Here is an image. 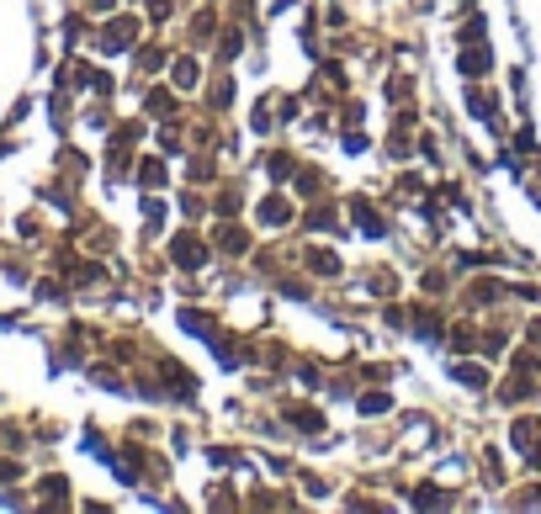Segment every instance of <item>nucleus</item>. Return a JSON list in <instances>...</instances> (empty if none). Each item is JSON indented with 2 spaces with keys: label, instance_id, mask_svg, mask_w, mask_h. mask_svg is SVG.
I'll return each mask as SVG.
<instances>
[{
  "label": "nucleus",
  "instance_id": "nucleus-2",
  "mask_svg": "<svg viewBox=\"0 0 541 514\" xmlns=\"http://www.w3.org/2000/svg\"><path fill=\"white\" fill-rule=\"evenodd\" d=\"M361 414H387V393H366L361 397Z\"/></svg>",
  "mask_w": 541,
  "mask_h": 514
},
{
  "label": "nucleus",
  "instance_id": "nucleus-1",
  "mask_svg": "<svg viewBox=\"0 0 541 514\" xmlns=\"http://www.w3.org/2000/svg\"><path fill=\"white\" fill-rule=\"evenodd\" d=\"M176 260H180V265H202V244H197V238H180Z\"/></svg>",
  "mask_w": 541,
  "mask_h": 514
}]
</instances>
